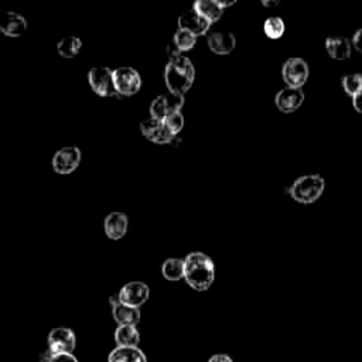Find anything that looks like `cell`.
<instances>
[{"mask_svg": "<svg viewBox=\"0 0 362 362\" xmlns=\"http://www.w3.org/2000/svg\"><path fill=\"white\" fill-rule=\"evenodd\" d=\"M140 130L148 140L157 144H167L175 139V135L166 126L164 121L149 118L140 123Z\"/></svg>", "mask_w": 362, "mask_h": 362, "instance_id": "obj_11", "label": "cell"}, {"mask_svg": "<svg viewBox=\"0 0 362 362\" xmlns=\"http://www.w3.org/2000/svg\"><path fill=\"white\" fill-rule=\"evenodd\" d=\"M196 42H197V37H194L191 33L184 31V30H180V28L175 31L174 37H173V43L178 49L180 53L193 50L194 46H196Z\"/></svg>", "mask_w": 362, "mask_h": 362, "instance_id": "obj_25", "label": "cell"}, {"mask_svg": "<svg viewBox=\"0 0 362 362\" xmlns=\"http://www.w3.org/2000/svg\"><path fill=\"white\" fill-rule=\"evenodd\" d=\"M115 341L118 347H137L140 334L132 325H119L115 331Z\"/></svg>", "mask_w": 362, "mask_h": 362, "instance_id": "obj_21", "label": "cell"}, {"mask_svg": "<svg viewBox=\"0 0 362 362\" xmlns=\"http://www.w3.org/2000/svg\"><path fill=\"white\" fill-rule=\"evenodd\" d=\"M208 362H234V361H232V358H231L230 355H227V354H216V355L211 356Z\"/></svg>", "mask_w": 362, "mask_h": 362, "instance_id": "obj_30", "label": "cell"}, {"mask_svg": "<svg viewBox=\"0 0 362 362\" xmlns=\"http://www.w3.org/2000/svg\"><path fill=\"white\" fill-rule=\"evenodd\" d=\"M110 303H111V306H112V307H115V306L121 304V296H119V293L114 295V296L110 299Z\"/></svg>", "mask_w": 362, "mask_h": 362, "instance_id": "obj_32", "label": "cell"}, {"mask_svg": "<svg viewBox=\"0 0 362 362\" xmlns=\"http://www.w3.org/2000/svg\"><path fill=\"white\" fill-rule=\"evenodd\" d=\"M114 81L119 96H133L141 88L140 74L130 67H121L114 69Z\"/></svg>", "mask_w": 362, "mask_h": 362, "instance_id": "obj_6", "label": "cell"}, {"mask_svg": "<svg viewBox=\"0 0 362 362\" xmlns=\"http://www.w3.org/2000/svg\"><path fill=\"white\" fill-rule=\"evenodd\" d=\"M209 27H211V23L194 10H190L184 15H181L178 19V28L191 33L194 37L205 35L208 33Z\"/></svg>", "mask_w": 362, "mask_h": 362, "instance_id": "obj_14", "label": "cell"}, {"mask_svg": "<svg viewBox=\"0 0 362 362\" xmlns=\"http://www.w3.org/2000/svg\"><path fill=\"white\" fill-rule=\"evenodd\" d=\"M310 76L309 64L299 57L288 58L282 67V77L287 88H300L307 83Z\"/></svg>", "mask_w": 362, "mask_h": 362, "instance_id": "obj_5", "label": "cell"}, {"mask_svg": "<svg viewBox=\"0 0 362 362\" xmlns=\"http://www.w3.org/2000/svg\"><path fill=\"white\" fill-rule=\"evenodd\" d=\"M184 279L194 291H208L215 279V265L212 259L201 252L190 253L184 259Z\"/></svg>", "mask_w": 362, "mask_h": 362, "instance_id": "obj_1", "label": "cell"}, {"mask_svg": "<svg viewBox=\"0 0 362 362\" xmlns=\"http://www.w3.org/2000/svg\"><path fill=\"white\" fill-rule=\"evenodd\" d=\"M352 106H354V110H355L358 114L362 115V92L352 98Z\"/></svg>", "mask_w": 362, "mask_h": 362, "instance_id": "obj_31", "label": "cell"}, {"mask_svg": "<svg viewBox=\"0 0 362 362\" xmlns=\"http://www.w3.org/2000/svg\"><path fill=\"white\" fill-rule=\"evenodd\" d=\"M129 220L125 212H111L103 221V230L106 236L112 241L122 239L128 232Z\"/></svg>", "mask_w": 362, "mask_h": 362, "instance_id": "obj_13", "label": "cell"}, {"mask_svg": "<svg viewBox=\"0 0 362 362\" xmlns=\"http://www.w3.org/2000/svg\"><path fill=\"white\" fill-rule=\"evenodd\" d=\"M164 123H166V126L173 132V135L177 136L181 130H183V128H184V117L181 115L180 112L173 114V115H170L169 118L164 119Z\"/></svg>", "mask_w": 362, "mask_h": 362, "instance_id": "obj_27", "label": "cell"}, {"mask_svg": "<svg viewBox=\"0 0 362 362\" xmlns=\"http://www.w3.org/2000/svg\"><path fill=\"white\" fill-rule=\"evenodd\" d=\"M352 46H354L359 53H362V28H359V30L355 31L354 37H352Z\"/></svg>", "mask_w": 362, "mask_h": 362, "instance_id": "obj_29", "label": "cell"}, {"mask_svg": "<svg viewBox=\"0 0 362 362\" xmlns=\"http://www.w3.org/2000/svg\"><path fill=\"white\" fill-rule=\"evenodd\" d=\"M194 78V65L184 55L171 58L164 68V83L171 94L184 95L193 87Z\"/></svg>", "mask_w": 362, "mask_h": 362, "instance_id": "obj_2", "label": "cell"}, {"mask_svg": "<svg viewBox=\"0 0 362 362\" xmlns=\"http://www.w3.org/2000/svg\"><path fill=\"white\" fill-rule=\"evenodd\" d=\"M149 295L150 291L148 284H144L141 282H130L125 284L119 292L121 303L135 309H139L140 306L146 303L149 300Z\"/></svg>", "mask_w": 362, "mask_h": 362, "instance_id": "obj_10", "label": "cell"}, {"mask_svg": "<svg viewBox=\"0 0 362 362\" xmlns=\"http://www.w3.org/2000/svg\"><path fill=\"white\" fill-rule=\"evenodd\" d=\"M49 362H78V359L72 354H57L51 355Z\"/></svg>", "mask_w": 362, "mask_h": 362, "instance_id": "obj_28", "label": "cell"}, {"mask_svg": "<svg viewBox=\"0 0 362 362\" xmlns=\"http://www.w3.org/2000/svg\"><path fill=\"white\" fill-rule=\"evenodd\" d=\"M264 31L268 39L279 40L283 37V34L286 31V24L283 21V19H280V17H269L265 20Z\"/></svg>", "mask_w": 362, "mask_h": 362, "instance_id": "obj_24", "label": "cell"}, {"mask_svg": "<svg viewBox=\"0 0 362 362\" xmlns=\"http://www.w3.org/2000/svg\"><path fill=\"white\" fill-rule=\"evenodd\" d=\"M88 81L92 88V91L102 96V98H111V96H119L115 88L114 81V71L107 67H94L91 68L88 74Z\"/></svg>", "mask_w": 362, "mask_h": 362, "instance_id": "obj_4", "label": "cell"}, {"mask_svg": "<svg viewBox=\"0 0 362 362\" xmlns=\"http://www.w3.org/2000/svg\"><path fill=\"white\" fill-rule=\"evenodd\" d=\"M107 362H148V359L137 347H118L111 352Z\"/></svg>", "mask_w": 362, "mask_h": 362, "instance_id": "obj_19", "label": "cell"}, {"mask_svg": "<svg viewBox=\"0 0 362 362\" xmlns=\"http://www.w3.org/2000/svg\"><path fill=\"white\" fill-rule=\"evenodd\" d=\"M81 163V150L76 146L60 149L53 157V169L58 174L74 173Z\"/></svg>", "mask_w": 362, "mask_h": 362, "instance_id": "obj_8", "label": "cell"}, {"mask_svg": "<svg viewBox=\"0 0 362 362\" xmlns=\"http://www.w3.org/2000/svg\"><path fill=\"white\" fill-rule=\"evenodd\" d=\"M193 10L212 24L223 17L225 9L221 5V0H197L193 5Z\"/></svg>", "mask_w": 362, "mask_h": 362, "instance_id": "obj_17", "label": "cell"}, {"mask_svg": "<svg viewBox=\"0 0 362 362\" xmlns=\"http://www.w3.org/2000/svg\"><path fill=\"white\" fill-rule=\"evenodd\" d=\"M304 92L300 88H284L277 92L275 103L282 114H293L304 102Z\"/></svg>", "mask_w": 362, "mask_h": 362, "instance_id": "obj_12", "label": "cell"}, {"mask_svg": "<svg viewBox=\"0 0 362 362\" xmlns=\"http://www.w3.org/2000/svg\"><path fill=\"white\" fill-rule=\"evenodd\" d=\"M236 39L232 33H212L208 35V47L214 54L228 55L235 50Z\"/></svg>", "mask_w": 362, "mask_h": 362, "instance_id": "obj_16", "label": "cell"}, {"mask_svg": "<svg viewBox=\"0 0 362 362\" xmlns=\"http://www.w3.org/2000/svg\"><path fill=\"white\" fill-rule=\"evenodd\" d=\"M27 28L26 19L15 12H8L0 16V33L6 37H20Z\"/></svg>", "mask_w": 362, "mask_h": 362, "instance_id": "obj_15", "label": "cell"}, {"mask_svg": "<svg viewBox=\"0 0 362 362\" xmlns=\"http://www.w3.org/2000/svg\"><path fill=\"white\" fill-rule=\"evenodd\" d=\"M183 106H184V95H177L171 92L166 95H160L150 105V118L164 121L170 115L180 112Z\"/></svg>", "mask_w": 362, "mask_h": 362, "instance_id": "obj_7", "label": "cell"}, {"mask_svg": "<svg viewBox=\"0 0 362 362\" xmlns=\"http://www.w3.org/2000/svg\"><path fill=\"white\" fill-rule=\"evenodd\" d=\"M76 334L69 329L58 327L51 330V333L49 334V350L53 355L71 354L76 350Z\"/></svg>", "mask_w": 362, "mask_h": 362, "instance_id": "obj_9", "label": "cell"}, {"mask_svg": "<svg viewBox=\"0 0 362 362\" xmlns=\"http://www.w3.org/2000/svg\"><path fill=\"white\" fill-rule=\"evenodd\" d=\"M162 273L164 279L170 282L184 279V259H178V258L167 259L162 266Z\"/></svg>", "mask_w": 362, "mask_h": 362, "instance_id": "obj_22", "label": "cell"}, {"mask_svg": "<svg viewBox=\"0 0 362 362\" xmlns=\"http://www.w3.org/2000/svg\"><path fill=\"white\" fill-rule=\"evenodd\" d=\"M343 88L345 94L351 98L362 92V74H348L343 77Z\"/></svg>", "mask_w": 362, "mask_h": 362, "instance_id": "obj_26", "label": "cell"}, {"mask_svg": "<svg viewBox=\"0 0 362 362\" xmlns=\"http://www.w3.org/2000/svg\"><path fill=\"white\" fill-rule=\"evenodd\" d=\"M262 5L268 6V8H275V6L279 5V2H277V0H276V2H262Z\"/></svg>", "mask_w": 362, "mask_h": 362, "instance_id": "obj_33", "label": "cell"}, {"mask_svg": "<svg viewBox=\"0 0 362 362\" xmlns=\"http://www.w3.org/2000/svg\"><path fill=\"white\" fill-rule=\"evenodd\" d=\"M114 309V318L119 325H132L136 327L140 321V310L135 307H129L125 304H118Z\"/></svg>", "mask_w": 362, "mask_h": 362, "instance_id": "obj_20", "label": "cell"}, {"mask_svg": "<svg viewBox=\"0 0 362 362\" xmlns=\"http://www.w3.org/2000/svg\"><path fill=\"white\" fill-rule=\"evenodd\" d=\"M325 181L318 174H309L298 178L295 183L287 189V194L299 204H313L324 193Z\"/></svg>", "mask_w": 362, "mask_h": 362, "instance_id": "obj_3", "label": "cell"}, {"mask_svg": "<svg viewBox=\"0 0 362 362\" xmlns=\"http://www.w3.org/2000/svg\"><path fill=\"white\" fill-rule=\"evenodd\" d=\"M325 51L333 60L345 61L351 57L352 43L345 37H329L325 40Z\"/></svg>", "mask_w": 362, "mask_h": 362, "instance_id": "obj_18", "label": "cell"}, {"mask_svg": "<svg viewBox=\"0 0 362 362\" xmlns=\"http://www.w3.org/2000/svg\"><path fill=\"white\" fill-rule=\"evenodd\" d=\"M81 47H83V42L80 39L67 37V39H62L61 42H58L57 53L62 58H74L81 51Z\"/></svg>", "mask_w": 362, "mask_h": 362, "instance_id": "obj_23", "label": "cell"}]
</instances>
